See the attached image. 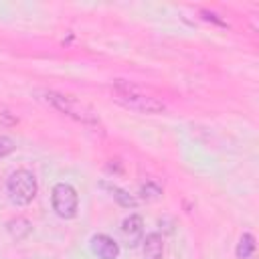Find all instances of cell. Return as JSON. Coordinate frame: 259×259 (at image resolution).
I'll list each match as a JSON object with an SVG mask.
<instances>
[{
  "instance_id": "obj_1",
  "label": "cell",
  "mask_w": 259,
  "mask_h": 259,
  "mask_svg": "<svg viewBox=\"0 0 259 259\" xmlns=\"http://www.w3.org/2000/svg\"><path fill=\"white\" fill-rule=\"evenodd\" d=\"M111 91H113L115 101L121 103L123 107L132 109V111H140V113H148V115H156V113L166 111V105L158 97L150 95L148 91H144L140 85H136L132 81L115 79Z\"/></svg>"
},
{
  "instance_id": "obj_2",
  "label": "cell",
  "mask_w": 259,
  "mask_h": 259,
  "mask_svg": "<svg viewBox=\"0 0 259 259\" xmlns=\"http://www.w3.org/2000/svg\"><path fill=\"white\" fill-rule=\"evenodd\" d=\"M40 99L47 105H51L53 109H57L59 113H63V115H67V117H71V119H75L83 125H93V127L99 125L97 113L87 103H83L81 99H77L73 95L49 89V91H40Z\"/></svg>"
},
{
  "instance_id": "obj_3",
  "label": "cell",
  "mask_w": 259,
  "mask_h": 259,
  "mask_svg": "<svg viewBox=\"0 0 259 259\" xmlns=\"http://www.w3.org/2000/svg\"><path fill=\"white\" fill-rule=\"evenodd\" d=\"M38 192V182H36V176L30 172V170H24V168H18L14 170L8 178H6V194H8V200L16 206H26L34 200Z\"/></svg>"
},
{
  "instance_id": "obj_4",
  "label": "cell",
  "mask_w": 259,
  "mask_h": 259,
  "mask_svg": "<svg viewBox=\"0 0 259 259\" xmlns=\"http://www.w3.org/2000/svg\"><path fill=\"white\" fill-rule=\"evenodd\" d=\"M51 206L55 210V214L59 219H75L77 217V210H79V194L77 190L67 184V182H59L53 186V192H51Z\"/></svg>"
},
{
  "instance_id": "obj_5",
  "label": "cell",
  "mask_w": 259,
  "mask_h": 259,
  "mask_svg": "<svg viewBox=\"0 0 259 259\" xmlns=\"http://www.w3.org/2000/svg\"><path fill=\"white\" fill-rule=\"evenodd\" d=\"M89 249L97 259H117L119 257V245L105 233H97L89 241Z\"/></svg>"
},
{
  "instance_id": "obj_6",
  "label": "cell",
  "mask_w": 259,
  "mask_h": 259,
  "mask_svg": "<svg viewBox=\"0 0 259 259\" xmlns=\"http://www.w3.org/2000/svg\"><path fill=\"white\" fill-rule=\"evenodd\" d=\"M121 235L130 247H136L144 239V221L140 214H130L121 223Z\"/></svg>"
},
{
  "instance_id": "obj_7",
  "label": "cell",
  "mask_w": 259,
  "mask_h": 259,
  "mask_svg": "<svg viewBox=\"0 0 259 259\" xmlns=\"http://www.w3.org/2000/svg\"><path fill=\"white\" fill-rule=\"evenodd\" d=\"M142 257L144 259H162L164 257V239L160 233H148L142 239Z\"/></svg>"
},
{
  "instance_id": "obj_8",
  "label": "cell",
  "mask_w": 259,
  "mask_h": 259,
  "mask_svg": "<svg viewBox=\"0 0 259 259\" xmlns=\"http://www.w3.org/2000/svg\"><path fill=\"white\" fill-rule=\"evenodd\" d=\"M6 231H8V235H10L14 241H24V239L32 233V225H30V221L24 219V217H14V219H10V221L6 223Z\"/></svg>"
},
{
  "instance_id": "obj_9",
  "label": "cell",
  "mask_w": 259,
  "mask_h": 259,
  "mask_svg": "<svg viewBox=\"0 0 259 259\" xmlns=\"http://www.w3.org/2000/svg\"><path fill=\"white\" fill-rule=\"evenodd\" d=\"M101 186L109 190L111 198H113L119 206H123V208H136V206H138V198H136L134 194H130L127 190H123V188H119V186H115V184H107V182H103Z\"/></svg>"
},
{
  "instance_id": "obj_10",
  "label": "cell",
  "mask_w": 259,
  "mask_h": 259,
  "mask_svg": "<svg viewBox=\"0 0 259 259\" xmlns=\"http://www.w3.org/2000/svg\"><path fill=\"white\" fill-rule=\"evenodd\" d=\"M255 237L251 233H243L239 243H237V249H235V255L237 259H251L255 255Z\"/></svg>"
},
{
  "instance_id": "obj_11",
  "label": "cell",
  "mask_w": 259,
  "mask_h": 259,
  "mask_svg": "<svg viewBox=\"0 0 259 259\" xmlns=\"http://www.w3.org/2000/svg\"><path fill=\"white\" fill-rule=\"evenodd\" d=\"M140 198L144 202H154V200L162 198V186L154 180H148L146 184L140 186Z\"/></svg>"
},
{
  "instance_id": "obj_12",
  "label": "cell",
  "mask_w": 259,
  "mask_h": 259,
  "mask_svg": "<svg viewBox=\"0 0 259 259\" xmlns=\"http://www.w3.org/2000/svg\"><path fill=\"white\" fill-rule=\"evenodd\" d=\"M14 150H16V142H14L10 136L0 134V158H4V156H8V154H12Z\"/></svg>"
},
{
  "instance_id": "obj_13",
  "label": "cell",
  "mask_w": 259,
  "mask_h": 259,
  "mask_svg": "<svg viewBox=\"0 0 259 259\" xmlns=\"http://www.w3.org/2000/svg\"><path fill=\"white\" fill-rule=\"evenodd\" d=\"M200 14H202V18L204 20H208V22H214V24H219V26H227L221 18H217V14L214 12H208V10H200Z\"/></svg>"
}]
</instances>
